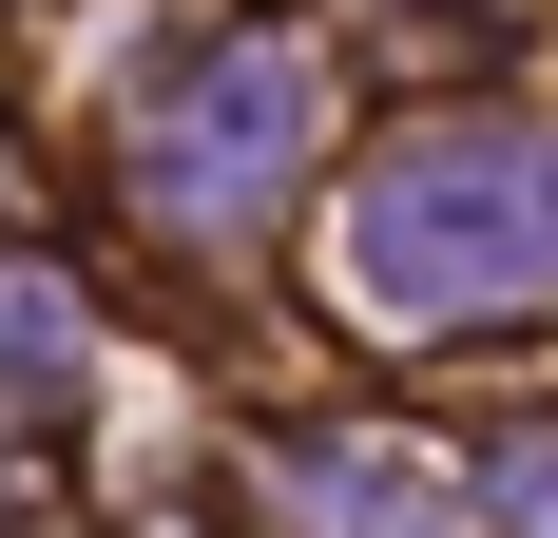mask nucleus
I'll return each instance as SVG.
<instances>
[{"mask_svg":"<svg viewBox=\"0 0 558 538\" xmlns=\"http://www.w3.org/2000/svg\"><path fill=\"white\" fill-rule=\"evenodd\" d=\"M501 500H520V519H558V442H539V462H520V481H501Z\"/></svg>","mask_w":558,"mask_h":538,"instance_id":"7ed1b4c3","label":"nucleus"},{"mask_svg":"<svg viewBox=\"0 0 558 538\" xmlns=\"http://www.w3.org/2000/svg\"><path fill=\"white\" fill-rule=\"evenodd\" d=\"M289 155H308V58L289 39H213V58H173L155 135H135V193H155L173 231H213V212H251Z\"/></svg>","mask_w":558,"mask_h":538,"instance_id":"f03ea898","label":"nucleus"},{"mask_svg":"<svg viewBox=\"0 0 558 538\" xmlns=\"http://www.w3.org/2000/svg\"><path fill=\"white\" fill-rule=\"evenodd\" d=\"M558 289V135H404L347 193V308L366 327H462Z\"/></svg>","mask_w":558,"mask_h":538,"instance_id":"f257e3e1","label":"nucleus"}]
</instances>
